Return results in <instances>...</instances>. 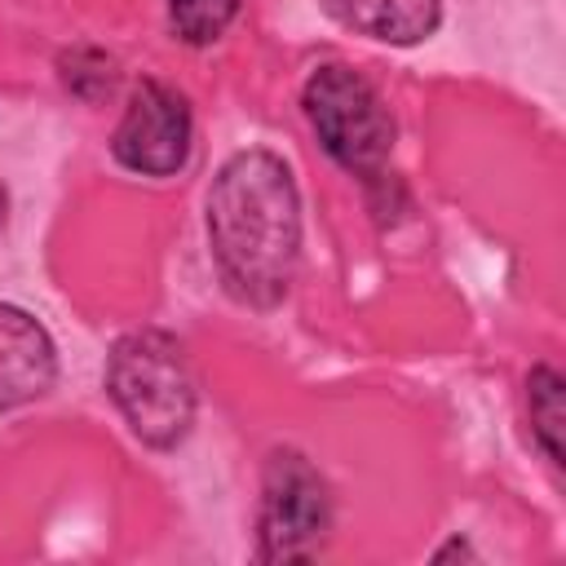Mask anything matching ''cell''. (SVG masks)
Wrapping results in <instances>:
<instances>
[{
    "label": "cell",
    "instance_id": "cell-1",
    "mask_svg": "<svg viewBox=\"0 0 566 566\" xmlns=\"http://www.w3.org/2000/svg\"><path fill=\"white\" fill-rule=\"evenodd\" d=\"M208 248L239 305L274 310L301 256V195L274 150H239L208 190Z\"/></svg>",
    "mask_w": 566,
    "mask_h": 566
},
{
    "label": "cell",
    "instance_id": "cell-2",
    "mask_svg": "<svg viewBox=\"0 0 566 566\" xmlns=\"http://www.w3.org/2000/svg\"><path fill=\"white\" fill-rule=\"evenodd\" d=\"M106 394L133 438L155 451H172L195 424V376L186 349L159 327L128 332L111 345Z\"/></svg>",
    "mask_w": 566,
    "mask_h": 566
},
{
    "label": "cell",
    "instance_id": "cell-3",
    "mask_svg": "<svg viewBox=\"0 0 566 566\" xmlns=\"http://www.w3.org/2000/svg\"><path fill=\"white\" fill-rule=\"evenodd\" d=\"M305 119L318 137V146L354 177L367 181V190H389L398 186L389 172V155H394V119L385 111V102L376 97V88L340 66L327 62L305 80L301 93Z\"/></svg>",
    "mask_w": 566,
    "mask_h": 566
},
{
    "label": "cell",
    "instance_id": "cell-4",
    "mask_svg": "<svg viewBox=\"0 0 566 566\" xmlns=\"http://www.w3.org/2000/svg\"><path fill=\"white\" fill-rule=\"evenodd\" d=\"M332 535V491L323 473L292 447L274 451L261 473V509H256V557L279 562H314Z\"/></svg>",
    "mask_w": 566,
    "mask_h": 566
},
{
    "label": "cell",
    "instance_id": "cell-5",
    "mask_svg": "<svg viewBox=\"0 0 566 566\" xmlns=\"http://www.w3.org/2000/svg\"><path fill=\"white\" fill-rule=\"evenodd\" d=\"M195 142V119L186 97L172 84L142 80L115 124L111 155L119 168L142 172V177H172L186 168Z\"/></svg>",
    "mask_w": 566,
    "mask_h": 566
},
{
    "label": "cell",
    "instance_id": "cell-6",
    "mask_svg": "<svg viewBox=\"0 0 566 566\" xmlns=\"http://www.w3.org/2000/svg\"><path fill=\"white\" fill-rule=\"evenodd\" d=\"M57 376V349L27 310L0 301V411L35 402L53 389Z\"/></svg>",
    "mask_w": 566,
    "mask_h": 566
},
{
    "label": "cell",
    "instance_id": "cell-7",
    "mask_svg": "<svg viewBox=\"0 0 566 566\" xmlns=\"http://www.w3.org/2000/svg\"><path fill=\"white\" fill-rule=\"evenodd\" d=\"M318 9L380 44H420L442 18V0H318Z\"/></svg>",
    "mask_w": 566,
    "mask_h": 566
},
{
    "label": "cell",
    "instance_id": "cell-8",
    "mask_svg": "<svg viewBox=\"0 0 566 566\" xmlns=\"http://www.w3.org/2000/svg\"><path fill=\"white\" fill-rule=\"evenodd\" d=\"M526 416L539 451L562 469L566 464V380L544 363L526 376Z\"/></svg>",
    "mask_w": 566,
    "mask_h": 566
},
{
    "label": "cell",
    "instance_id": "cell-9",
    "mask_svg": "<svg viewBox=\"0 0 566 566\" xmlns=\"http://www.w3.org/2000/svg\"><path fill=\"white\" fill-rule=\"evenodd\" d=\"M234 13H239V0H168V22H172L177 40L190 49L221 40L226 27L234 22Z\"/></svg>",
    "mask_w": 566,
    "mask_h": 566
},
{
    "label": "cell",
    "instance_id": "cell-10",
    "mask_svg": "<svg viewBox=\"0 0 566 566\" xmlns=\"http://www.w3.org/2000/svg\"><path fill=\"white\" fill-rule=\"evenodd\" d=\"M57 71H62V84H66L75 97H84V102H102V97H111V88H115V62H111L102 49H88V44L62 53Z\"/></svg>",
    "mask_w": 566,
    "mask_h": 566
},
{
    "label": "cell",
    "instance_id": "cell-11",
    "mask_svg": "<svg viewBox=\"0 0 566 566\" xmlns=\"http://www.w3.org/2000/svg\"><path fill=\"white\" fill-rule=\"evenodd\" d=\"M433 557H438V562H447V557H478V553H473V548H469L464 539H451V544H442V548H438Z\"/></svg>",
    "mask_w": 566,
    "mask_h": 566
},
{
    "label": "cell",
    "instance_id": "cell-12",
    "mask_svg": "<svg viewBox=\"0 0 566 566\" xmlns=\"http://www.w3.org/2000/svg\"><path fill=\"white\" fill-rule=\"evenodd\" d=\"M4 221H9V190H4V181H0V234H4Z\"/></svg>",
    "mask_w": 566,
    "mask_h": 566
}]
</instances>
